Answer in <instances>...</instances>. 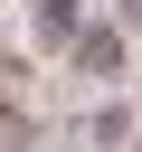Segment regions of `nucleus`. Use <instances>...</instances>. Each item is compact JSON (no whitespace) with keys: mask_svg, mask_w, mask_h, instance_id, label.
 Masks as SVG:
<instances>
[{"mask_svg":"<svg viewBox=\"0 0 142 152\" xmlns=\"http://www.w3.org/2000/svg\"><path fill=\"white\" fill-rule=\"evenodd\" d=\"M123 48H133L123 19H85V38L66 48V66H76V76H123Z\"/></svg>","mask_w":142,"mask_h":152,"instance_id":"nucleus-1","label":"nucleus"},{"mask_svg":"<svg viewBox=\"0 0 142 152\" xmlns=\"http://www.w3.org/2000/svg\"><path fill=\"white\" fill-rule=\"evenodd\" d=\"M28 38H38V48H57V57H66V48H76V38H85V0H28Z\"/></svg>","mask_w":142,"mask_h":152,"instance_id":"nucleus-2","label":"nucleus"},{"mask_svg":"<svg viewBox=\"0 0 142 152\" xmlns=\"http://www.w3.org/2000/svg\"><path fill=\"white\" fill-rule=\"evenodd\" d=\"M133 133H142V114H133V104H95V114H85V142H95V152H123Z\"/></svg>","mask_w":142,"mask_h":152,"instance_id":"nucleus-3","label":"nucleus"},{"mask_svg":"<svg viewBox=\"0 0 142 152\" xmlns=\"http://www.w3.org/2000/svg\"><path fill=\"white\" fill-rule=\"evenodd\" d=\"M114 19H123V28H133V38H142V0H114Z\"/></svg>","mask_w":142,"mask_h":152,"instance_id":"nucleus-4","label":"nucleus"}]
</instances>
